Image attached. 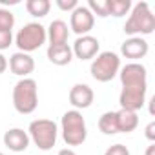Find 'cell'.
I'll return each mask as SVG.
<instances>
[{"mask_svg":"<svg viewBox=\"0 0 155 155\" xmlns=\"http://www.w3.org/2000/svg\"><path fill=\"white\" fill-rule=\"evenodd\" d=\"M0 155H4V153H2V151H0Z\"/></svg>","mask_w":155,"mask_h":155,"instance_id":"cell-29","label":"cell"},{"mask_svg":"<svg viewBox=\"0 0 155 155\" xmlns=\"http://www.w3.org/2000/svg\"><path fill=\"white\" fill-rule=\"evenodd\" d=\"M6 69H8V58H6L2 53H0V75H2Z\"/></svg>","mask_w":155,"mask_h":155,"instance_id":"cell-26","label":"cell"},{"mask_svg":"<svg viewBox=\"0 0 155 155\" xmlns=\"http://www.w3.org/2000/svg\"><path fill=\"white\" fill-rule=\"evenodd\" d=\"M13 44V33L11 31H0V51L8 49Z\"/></svg>","mask_w":155,"mask_h":155,"instance_id":"cell-23","label":"cell"},{"mask_svg":"<svg viewBox=\"0 0 155 155\" xmlns=\"http://www.w3.org/2000/svg\"><path fill=\"white\" fill-rule=\"evenodd\" d=\"M86 8L93 13V17H95V15L101 17V18L110 17V15H108V4H106V0H90Z\"/></svg>","mask_w":155,"mask_h":155,"instance_id":"cell-20","label":"cell"},{"mask_svg":"<svg viewBox=\"0 0 155 155\" xmlns=\"http://www.w3.org/2000/svg\"><path fill=\"white\" fill-rule=\"evenodd\" d=\"M117 120H119V133H131L139 126V115L137 111L130 110H119L117 111Z\"/></svg>","mask_w":155,"mask_h":155,"instance_id":"cell-16","label":"cell"},{"mask_svg":"<svg viewBox=\"0 0 155 155\" xmlns=\"http://www.w3.org/2000/svg\"><path fill=\"white\" fill-rule=\"evenodd\" d=\"M48 60L55 66H68L73 60V51L68 44L64 46H49L48 48Z\"/></svg>","mask_w":155,"mask_h":155,"instance_id":"cell-15","label":"cell"},{"mask_svg":"<svg viewBox=\"0 0 155 155\" xmlns=\"http://www.w3.org/2000/svg\"><path fill=\"white\" fill-rule=\"evenodd\" d=\"M120 71V57L113 51L99 53L90 66V73L97 82H110Z\"/></svg>","mask_w":155,"mask_h":155,"instance_id":"cell-4","label":"cell"},{"mask_svg":"<svg viewBox=\"0 0 155 155\" xmlns=\"http://www.w3.org/2000/svg\"><path fill=\"white\" fill-rule=\"evenodd\" d=\"M57 6L62 11H73L77 6H79V2H77V0H57Z\"/></svg>","mask_w":155,"mask_h":155,"instance_id":"cell-24","label":"cell"},{"mask_svg":"<svg viewBox=\"0 0 155 155\" xmlns=\"http://www.w3.org/2000/svg\"><path fill=\"white\" fill-rule=\"evenodd\" d=\"M48 40V35H46V28L38 22H29L26 24L22 29H18L17 37H15V44L18 48V51L22 53H31V51H37L38 48H42Z\"/></svg>","mask_w":155,"mask_h":155,"instance_id":"cell-6","label":"cell"},{"mask_svg":"<svg viewBox=\"0 0 155 155\" xmlns=\"http://www.w3.org/2000/svg\"><path fill=\"white\" fill-rule=\"evenodd\" d=\"M26 9L31 17L35 18H42L49 13L51 9V2L49 0H28L26 2Z\"/></svg>","mask_w":155,"mask_h":155,"instance_id":"cell-18","label":"cell"},{"mask_svg":"<svg viewBox=\"0 0 155 155\" xmlns=\"http://www.w3.org/2000/svg\"><path fill=\"white\" fill-rule=\"evenodd\" d=\"M93 99H95V93L88 84H75L69 90V104L77 111L90 108L93 104Z\"/></svg>","mask_w":155,"mask_h":155,"instance_id":"cell-10","label":"cell"},{"mask_svg":"<svg viewBox=\"0 0 155 155\" xmlns=\"http://www.w3.org/2000/svg\"><path fill=\"white\" fill-rule=\"evenodd\" d=\"M122 88H140L148 90V71L139 62H130L119 71Z\"/></svg>","mask_w":155,"mask_h":155,"instance_id":"cell-7","label":"cell"},{"mask_svg":"<svg viewBox=\"0 0 155 155\" xmlns=\"http://www.w3.org/2000/svg\"><path fill=\"white\" fill-rule=\"evenodd\" d=\"M60 131H62V139L68 146L84 144V140L88 137V128H86V120H84L82 113L77 110L66 111L60 119Z\"/></svg>","mask_w":155,"mask_h":155,"instance_id":"cell-2","label":"cell"},{"mask_svg":"<svg viewBox=\"0 0 155 155\" xmlns=\"http://www.w3.org/2000/svg\"><path fill=\"white\" fill-rule=\"evenodd\" d=\"M9 69L11 73H15L17 77H22V79H28V75L33 73L35 69V60L31 55L17 51L9 57Z\"/></svg>","mask_w":155,"mask_h":155,"instance_id":"cell-12","label":"cell"},{"mask_svg":"<svg viewBox=\"0 0 155 155\" xmlns=\"http://www.w3.org/2000/svg\"><path fill=\"white\" fill-rule=\"evenodd\" d=\"M104 155H130V150L124 144H113L104 151Z\"/></svg>","mask_w":155,"mask_h":155,"instance_id":"cell-22","label":"cell"},{"mask_svg":"<svg viewBox=\"0 0 155 155\" xmlns=\"http://www.w3.org/2000/svg\"><path fill=\"white\" fill-rule=\"evenodd\" d=\"M95 26V17L93 13L86 8V6H77L71 11V18H69V29L73 33H77L79 37L82 35H90V31Z\"/></svg>","mask_w":155,"mask_h":155,"instance_id":"cell-8","label":"cell"},{"mask_svg":"<svg viewBox=\"0 0 155 155\" xmlns=\"http://www.w3.org/2000/svg\"><path fill=\"white\" fill-rule=\"evenodd\" d=\"M13 106L18 113L29 115L38 106V88L33 79H20L13 88Z\"/></svg>","mask_w":155,"mask_h":155,"instance_id":"cell-3","label":"cell"},{"mask_svg":"<svg viewBox=\"0 0 155 155\" xmlns=\"http://www.w3.org/2000/svg\"><path fill=\"white\" fill-rule=\"evenodd\" d=\"M15 26V15L9 9L0 8V31H11Z\"/></svg>","mask_w":155,"mask_h":155,"instance_id":"cell-21","label":"cell"},{"mask_svg":"<svg viewBox=\"0 0 155 155\" xmlns=\"http://www.w3.org/2000/svg\"><path fill=\"white\" fill-rule=\"evenodd\" d=\"M150 51V44L146 38L142 37H130L128 40L122 42L120 46V53L122 57L130 58V60H139V58H144Z\"/></svg>","mask_w":155,"mask_h":155,"instance_id":"cell-11","label":"cell"},{"mask_svg":"<svg viewBox=\"0 0 155 155\" xmlns=\"http://www.w3.org/2000/svg\"><path fill=\"white\" fill-rule=\"evenodd\" d=\"M46 35L49 40V46H64L68 44V37H69L68 24L64 20H53L46 29Z\"/></svg>","mask_w":155,"mask_h":155,"instance_id":"cell-14","label":"cell"},{"mask_svg":"<svg viewBox=\"0 0 155 155\" xmlns=\"http://www.w3.org/2000/svg\"><path fill=\"white\" fill-rule=\"evenodd\" d=\"M99 49H101V44H99V38L91 37V35H82L75 40L71 51L77 58L81 60H91L99 55Z\"/></svg>","mask_w":155,"mask_h":155,"instance_id":"cell-9","label":"cell"},{"mask_svg":"<svg viewBox=\"0 0 155 155\" xmlns=\"http://www.w3.org/2000/svg\"><path fill=\"white\" fill-rule=\"evenodd\" d=\"M146 155H155V144H153V142L146 148Z\"/></svg>","mask_w":155,"mask_h":155,"instance_id":"cell-28","label":"cell"},{"mask_svg":"<svg viewBox=\"0 0 155 155\" xmlns=\"http://www.w3.org/2000/svg\"><path fill=\"white\" fill-rule=\"evenodd\" d=\"M146 139L151 140V142H155V122H150L146 126Z\"/></svg>","mask_w":155,"mask_h":155,"instance_id":"cell-25","label":"cell"},{"mask_svg":"<svg viewBox=\"0 0 155 155\" xmlns=\"http://www.w3.org/2000/svg\"><path fill=\"white\" fill-rule=\"evenodd\" d=\"M106 4H108V15L117 17V18H120L131 11L130 0H106Z\"/></svg>","mask_w":155,"mask_h":155,"instance_id":"cell-19","label":"cell"},{"mask_svg":"<svg viewBox=\"0 0 155 155\" xmlns=\"http://www.w3.org/2000/svg\"><path fill=\"white\" fill-rule=\"evenodd\" d=\"M99 130L104 135H115L119 133V120H117V111H106L99 119Z\"/></svg>","mask_w":155,"mask_h":155,"instance_id":"cell-17","label":"cell"},{"mask_svg":"<svg viewBox=\"0 0 155 155\" xmlns=\"http://www.w3.org/2000/svg\"><path fill=\"white\" fill-rule=\"evenodd\" d=\"M155 31V15L150 9L148 2H137L131 6L130 17L124 24V33L130 37H144Z\"/></svg>","mask_w":155,"mask_h":155,"instance_id":"cell-1","label":"cell"},{"mask_svg":"<svg viewBox=\"0 0 155 155\" xmlns=\"http://www.w3.org/2000/svg\"><path fill=\"white\" fill-rule=\"evenodd\" d=\"M58 155H77V153H75L71 148H64V150H60V151H58Z\"/></svg>","mask_w":155,"mask_h":155,"instance_id":"cell-27","label":"cell"},{"mask_svg":"<svg viewBox=\"0 0 155 155\" xmlns=\"http://www.w3.org/2000/svg\"><path fill=\"white\" fill-rule=\"evenodd\" d=\"M4 144L8 150H11L15 153L26 151L29 146V135L22 128H11L4 133Z\"/></svg>","mask_w":155,"mask_h":155,"instance_id":"cell-13","label":"cell"},{"mask_svg":"<svg viewBox=\"0 0 155 155\" xmlns=\"http://www.w3.org/2000/svg\"><path fill=\"white\" fill-rule=\"evenodd\" d=\"M28 135L29 140L35 142V146L42 151H49L55 144H57V137H58V128L53 120L49 119H37L29 124L28 128Z\"/></svg>","mask_w":155,"mask_h":155,"instance_id":"cell-5","label":"cell"}]
</instances>
